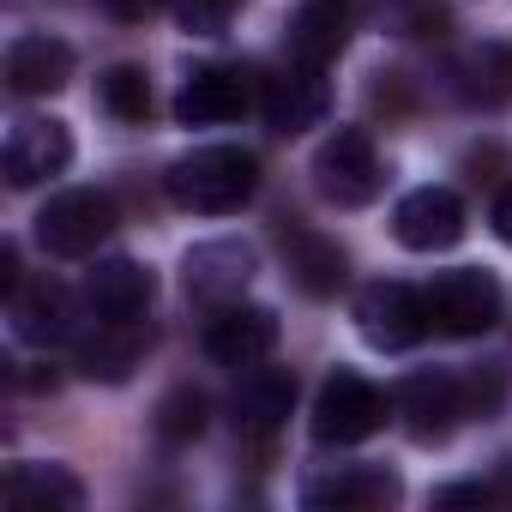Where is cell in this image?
I'll return each instance as SVG.
<instances>
[{
	"mask_svg": "<svg viewBox=\"0 0 512 512\" xmlns=\"http://www.w3.org/2000/svg\"><path fill=\"white\" fill-rule=\"evenodd\" d=\"M163 187H169V199L181 211L223 217V211L253 199V187H260V163H253V151H241V145H199V151L169 163Z\"/></svg>",
	"mask_w": 512,
	"mask_h": 512,
	"instance_id": "1",
	"label": "cell"
},
{
	"mask_svg": "<svg viewBox=\"0 0 512 512\" xmlns=\"http://www.w3.org/2000/svg\"><path fill=\"white\" fill-rule=\"evenodd\" d=\"M314 193L338 211H356L380 193V151L362 127H338L320 151H314Z\"/></svg>",
	"mask_w": 512,
	"mask_h": 512,
	"instance_id": "2",
	"label": "cell"
},
{
	"mask_svg": "<svg viewBox=\"0 0 512 512\" xmlns=\"http://www.w3.org/2000/svg\"><path fill=\"white\" fill-rule=\"evenodd\" d=\"M109 229H115V205L97 187H67L37 211V241L55 260H85V253H97V241Z\"/></svg>",
	"mask_w": 512,
	"mask_h": 512,
	"instance_id": "3",
	"label": "cell"
},
{
	"mask_svg": "<svg viewBox=\"0 0 512 512\" xmlns=\"http://www.w3.org/2000/svg\"><path fill=\"white\" fill-rule=\"evenodd\" d=\"M422 302H428V326H440L446 338H476V332H488V326L500 320V308H506L500 284H494L488 272H476V266L440 272V278L422 290Z\"/></svg>",
	"mask_w": 512,
	"mask_h": 512,
	"instance_id": "4",
	"label": "cell"
},
{
	"mask_svg": "<svg viewBox=\"0 0 512 512\" xmlns=\"http://www.w3.org/2000/svg\"><path fill=\"white\" fill-rule=\"evenodd\" d=\"M380 422H386V392L374 380H362L356 368H338L314 398V440L320 446H356Z\"/></svg>",
	"mask_w": 512,
	"mask_h": 512,
	"instance_id": "5",
	"label": "cell"
},
{
	"mask_svg": "<svg viewBox=\"0 0 512 512\" xmlns=\"http://www.w3.org/2000/svg\"><path fill=\"white\" fill-rule=\"evenodd\" d=\"M253 272H260V253H253L247 241H235V235H217V241L187 247L181 290L199 308H229V302H241V290L253 284Z\"/></svg>",
	"mask_w": 512,
	"mask_h": 512,
	"instance_id": "6",
	"label": "cell"
},
{
	"mask_svg": "<svg viewBox=\"0 0 512 512\" xmlns=\"http://www.w3.org/2000/svg\"><path fill=\"white\" fill-rule=\"evenodd\" d=\"M392 410H398V422L410 428V440L434 446V440H446V434L470 416V398H464V380H458V374L416 368V374H404V380H398Z\"/></svg>",
	"mask_w": 512,
	"mask_h": 512,
	"instance_id": "7",
	"label": "cell"
},
{
	"mask_svg": "<svg viewBox=\"0 0 512 512\" xmlns=\"http://www.w3.org/2000/svg\"><path fill=\"white\" fill-rule=\"evenodd\" d=\"M356 332L374 344V350H410L422 332H428V302L422 290L398 284V278H374L362 296H356Z\"/></svg>",
	"mask_w": 512,
	"mask_h": 512,
	"instance_id": "8",
	"label": "cell"
},
{
	"mask_svg": "<svg viewBox=\"0 0 512 512\" xmlns=\"http://www.w3.org/2000/svg\"><path fill=\"white\" fill-rule=\"evenodd\" d=\"M272 350H278V314H272V308L229 302V308H217V320L205 326V356H211L217 368H260Z\"/></svg>",
	"mask_w": 512,
	"mask_h": 512,
	"instance_id": "9",
	"label": "cell"
},
{
	"mask_svg": "<svg viewBox=\"0 0 512 512\" xmlns=\"http://www.w3.org/2000/svg\"><path fill=\"white\" fill-rule=\"evenodd\" d=\"M67 163H73V133H67V121H55V115L19 121V127L7 133V151H0V169H7L13 187H37V181L61 175Z\"/></svg>",
	"mask_w": 512,
	"mask_h": 512,
	"instance_id": "10",
	"label": "cell"
},
{
	"mask_svg": "<svg viewBox=\"0 0 512 512\" xmlns=\"http://www.w3.org/2000/svg\"><path fill=\"white\" fill-rule=\"evenodd\" d=\"M392 235L410 247V253H440L464 235V199L452 187H416L398 199L392 211Z\"/></svg>",
	"mask_w": 512,
	"mask_h": 512,
	"instance_id": "11",
	"label": "cell"
},
{
	"mask_svg": "<svg viewBox=\"0 0 512 512\" xmlns=\"http://www.w3.org/2000/svg\"><path fill=\"white\" fill-rule=\"evenodd\" d=\"M302 500L320 512H374L398 500V476L386 464H332L302 482Z\"/></svg>",
	"mask_w": 512,
	"mask_h": 512,
	"instance_id": "12",
	"label": "cell"
},
{
	"mask_svg": "<svg viewBox=\"0 0 512 512\" xmlns=\"http://www.w3.org/2000/svg\"><path fill=\"white\" fill-rule=\"evenodd\" d=\"M326 109H332V91H326L320 67L290 61L278 79H266V127H272V133L296 139V133L320 127V121H326Z\"/></svg>",
	"mask_w": 512,
	"mask_h": 512,
	"instance_id": "13",
	"label": "cell"
},
{
	"mask_svg": "<svg viewBox=\"0 0 512 512\" xmlns=\"http://www.w3.org/2000/svg\"><path fill=\"white\" fill-rule=\"evenodd\" d=\"M247 109V73L241 67H193L175 91V121L181 127H223Z\"/></svg>",
	"mask_w": 512,
	"mask_h": 512,
	"instance_id": "14",
	"label": "cell"
},
{
	"mask_svg": "<svg viewBox=\"0 0 512 512\" xmlns=\"http://www.w3.org/2000/svg\"><path fill=\"white\" fill-rule=\"evenodd\" d=\"M7 314H13V332L25 338V344H67L73 332H79V308H73V296L61 290V284H49V278H37V284H19L13 296H7Z\"/></svg>",
	"mask_w": 512,
	"mask_h": 512,
	"instance_id": "15",
	"label": "cell"
},
{
	"mask_svg": "<svg viewBox=\"0 0 512 512\" xmlns=\"http://www.w3.org/2000/svg\"><path fill=\"white\" fill-rule=\"evenodd\" d=\"M446 85L458 103L470 109H500L512 103V43H470L464 55H452Z\"/></svg>",
	"mask_w": 512,
	"mask_h": 512,
	"instance_id": "16",
	"label": "cell"
},
{
	"mask_svg": "<svg viewBox=\"0 0 512 512\" xmlns=\"http://www.w3.org/2000/svg\"><path fill=\"white\" fill-rule=\"evenodd\" d=\"M85 302H91L97 320H139L151 308V272L139 260H127V253L97 260L85 272Z\"/></svg>",
	"mask_w": 512,
	"mask_h": 512,
	"instance_id": "17",
	"label": "cell"
},
{
	"mask_svg": "<svg viewBox=\"0 0 512 512\" xmlns=\"http://www.w3.org/2000/svg\"><path fill=\"white\" fill-rule=\"evenodd\" d=\"M67 79H73V49L49 31H31L7 49V85L19 97H55Z\"/></svg>",
	"mask_w": 512,
	"mask_h": 512,
	"instance_id": "18",
	"label": "cell"
},
{
	"mask_svg": "<svg viewBox=\"0 0 512 512\" xmlns=\"http://www.w3.org/2000/svg\"><path fill=\"white\" fill-rule=\"evenodd\" d=\"M290 404H296V374H284V368H253V374H241V386L229 398L241 434H278L284 416H290Z\"/></svg>",
	"mask_w": 512,
	"mask_h": 512,
	"instance_id": "19",
	"label": "cell"
},
{
	"mask_svg": "<svg viewBox=\"0 0 512 512\" xmlns=\"http://www.w3.org/2000/svg\"><path fill=\"white\" fill-rule=\"evenodd\" d=\"M0 494H7L13 512H79L85 506V482L67 464H13Z\"/></svg>",
	"mask_w": 512,
	"mask_h": 512,
	"instance_id": "20",
	"label": "cell"
},
{
	"mask_svg": "<svg viewBox=\"0 0 512 512\" xmlns=\"http://www.w3.org/2000/svg\"><path fill=\"white\" fill-rule=\"evenodd\" d=\"M284 37H290V61L326 67L350 37V7L344 0H302L290 13V25H284Z\"/></svg>",
	"mask_w": 512,
	"mask_h": 512,
	"instance_id": "21",
	"label": "cell"
},
{
	"mask_svg": "<svg viewBox=\"0 0 512 512\" xmlns=\"http://www.w3.org/2000/svg\"><path fill=\"white\" fill-rule=\"evenodd\" d=\"M284 260H290V278L302 296H338L344 290V247L314 235V229H284Z\"/></svg>",
	"mask_w": 512,
	"mask_h": 512,
	"instance_id": "22",
	"label": "cell"
},
{
	"mask_svg": "<svg viewBox=\"0 0 512 512\" xmlns=\"http://www.w3.org/2000/svg\"><path fill=\"white\" fill-rule=\"evenodd\" d=\"M145 350H151V338L139 332V320H103V326H97V338H85V344H79V368H85L91 380L121 386V380L145 362Z\"/></svg>",
	"mask_w": 512,
	"mask_h": 512,
	"instance_id": "23",
	"label": "cell"
},
{
	"mask_svg": "<svg viewBox=\"0 0 512 512\" xmlns=\"http://www.w3.org/2000/svg\"><path fill=\"white\" fill-rule=\"evenodd\" d=\"M97 103H103L115 121L139 127V121L151 115V79H145L139 67H109V73L97 79Z\"/></svg>",
	"mask_w": 512,
	"mask_h": 512,
	"instance_id": "24",
	"label": "cell"
},
{
	"mask_svg": "<svg viewBox=\"0 0 512 512\" xmlns=\"http://www.w3.org/2000/svg\"><path fill=\"white\" fill-rule=\"evenodd\" d=\"M157 434L163 440H199L205 434V392H193V386H175L163 404H157Z\"/></svg>",
	"mask_w": 512,
	"mask_h": 512,
	"instance_id": "25",
	"label": "cell"
},
{
	"mask_svg": "<svg viewBox=\"0 0 512 512\" xmlns=\"http://www.w3.org/2000/svg\"><path fill=\"white\" fill-rule=\"evenodd\" d=\"M241 0H175V25L187 37H223Z\"/></svg>",
	"mask_w": 512,
	"mask_h": 512,
	"instance_id": "26",
	"label": "cell"
},
{
	"mask_svg": "<svg viewBox=\"0 0 512 512\" xmlns=\"http://www.w3.org/2000/svg\"><path fill=\"white\" fill-rule=\"evenodd\" d=\"M380 13L398 37H440V25H446V13L434 0H380Z\"/></svg>",
	"mask_w": 512,
	"mask_h": 512,
	"instance_id": "27",
	"label": "cell"
},
{
	"mask_svg": "<svg viewBox=\"0 0 512 512\" xmlns=\"http://www.w3.org/2000/svg\"><path fill=\"white\" fill-rule=\"evenodd\" d=\"M464 398H470V416H494V410H500V398H506V380H500V368H488V374H470V380H464Z\"/></svg>",
	"mask_w": 512,
	"mask_h": 512,
	"instance_id": "28",
	"label": "cell"
},
{
	"mask_svg": "<svg viewBox=\"0 0 512 512\" xmlns=\"http://www.w3.org/2000/svg\"><path fill=\"white\" fill-rule=\"evenodd\" d=\"M97 7H103L115 25H145V19L163 7V0H97Z\"/></svg>",
	"mask_w": 512,
	"mask_h": 512,
	"instance_id": "29",
	"label": "cell"
},
{
	"mask_svg": "<svg viewBox=\"0 0 512 512\" xmlns=\"http://www.w3.org/2000/svg\"><path fill=\"white\" fill-rule=\"evenodd\" d=\"M488 494L494 488H482V482H458V488H440L434 506H488Z\"/></svg>",
	"mask_w": 512,
	"mask_h": 512,
	"instance_id": "30",
	"label": "cell"
},
{
	"mask_svg": "<svg viewBox=\"0 0 512 512\" xmlns=\"http://www.w3.org/2000/svg\"><path fill=\"white\" fill-rule=\"evenodd\" d=\"M488 223H494V235L512 247V187H500V193H494V211H488Z\"/></svg>",
	"mask_w": 512,
	"mask_h": 512,
	"instance_id": "31",
	"label": "cell"
}]
</instances>
